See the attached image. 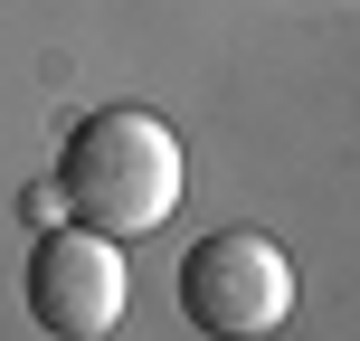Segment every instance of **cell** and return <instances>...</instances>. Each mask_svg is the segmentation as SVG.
Instances as JSON below:
<instances>
[{"mask_svg": "<svg viewBox=\"0 0 360 341\" xmlns=\"http://www.w3.org/2000/svg\"><path fill=\"white\" fill-rule=\"evenodd\" d=\"M180 313L218 341H256L294 313V256L266 228H218L180 256Z\"/></svg>", "mask_w": 360, "mask_h": 341, "instance_id": "obj_2", "label": "cell"}, {"mask_svg": "<svg viewBox=\"0 0 360 341\" xmlns=\"http://www.w3.org/2000/svg\"><path fill=\"white\" fill-rule=\"evenodd\" d=\"M180 180H190L180 133L152 105H95L86 124L67 133V152H57V199H67V218H86V228H105V237L171 228Z\"/></svg>", "mask_w": 360, "mask_h": 341, "instance_id": "obj_1", "label": "cell"}, {"mask_svg": "<svg viewBox=\"0 0 360 341\" xmlns=\"http://www.w3.org/2000/svg\"><path fill=\"white\" fill-rule=\"evenodd\" d=\"M124 304H133L124 237L67 218V228H48V237L29 247V313H38L57 341H105L114 323H124Z\"/></svg>", "mask_w": 360, "mask_h": 341, "instance_id": "obj_3", "label": "cell"}]
</instances>
